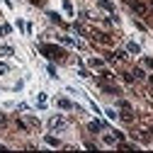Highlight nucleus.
<instances>
[{"label": "nucleus", "mask_w": 153, "mask_h": 153, "mask_svg": "<svg viewBox=\"0 0 153 153\" xmlns=\"http://www.w3.org/2000/svg\"><path fill=\"white\" fill-rule=\"evenodd\" d=\"M126 51H129V53H139L141 49H139V44H134V42H129V44H126Z\"/></svg>", "instance_id": "obj_12"}, {"label": "nucleus", "mask_w": 153, "mask_h": 153, "mask_svg": "<svg viewBox=\"0 0 153 153\" xmlns=\"http://www.w3.org/2000/svg\"><path fill=\"white\" fill-rule=\"evenodd\" d=\"M143 66H146V68H151V71H153V59H148V56H146V59H143Z\"/></svg>", "instance_id": "obj_19"}, {"label": "nucleus", "mask_w": 153, "mask_h": 153, "mask_svg": "<svg viewBox=\"0 0 153 153\" xmlns=\"http://www.w3.org/2000/svg\"><path fill=\"white\" fill-rule=\"evenodd\" d=\"M5 126H7V117H5L3 112H0V129H5Z\"/></svg>", "instance_id": "obj_17"}, {"label": "nucleus", "mask_w": 153, "mask_h": 153, "mask_svg": "<svg viewBox=\"0 0 153 153\" xmlns=\"http://www.w3.org/2000/svg\"><path fill=\"white\" fill-rule=\"evenodd\" d=\"M29 3H34V5H42V0H29Z\"/></svg>", "instance_id": "obj_23"}, {"label": "nucleus", "mask_w": 153, "mask_h": 153, "mask_svg": "<svg viewBox=\"0 0 153 153\" xmlns=\"http://www.w3.org/2000/svg\"><path fill=\"white\" fill-rule=\"evenodd\" d=\"M151 3H153V0H151Z\"/></svg>", "instance_id": "obj_26"}, {"label": "nucleus", "mask_w": 153, "mask_h": 153, "mask_svg": "<svg viewBox=\"0 0 153 153\" xmlns=\"http://www.w3.org/2000/svg\"><path fill=\"white\" fill-rule=\"evenodd\" d=\"M36 100H39V102H36V105H39V109H44V107H46V100H49V97H46V95L42 92V95H39Z\"/></svg>", "instance_id": "obj_13"}, {"label": "nucleus", "mask_w": 153, "mask_h": 153, "mask_svg": "<svg viewBox=\"0 0 153 153\" xmlns=\"http://www.w3.org/2000/svg\"><path fill=\"white\" fill-rule=\"evenodd\" d=\"M0 73H7V66L5 63H0Z\"/></svg>", "instance_id": "obj_22"}, {"label": "nucleus", "mask_w": 153, "mask_h": 153, "mask_svg": "<svg viewBox=\"0 0 153 153\" xmlns=\"http://www.w3.org/2000/svg\"><path fill=\"white\" fill-rule=\"evenodd\" d=\"M0 34H5V27H0Z\"/></svg>", "instance_id": "obj_24"}, {"label": "nucleus", "mask_w": 153, "mask_h": 153, "mask_svg": "<svg viewBox=\"0 0 153 153\" xmlns=\"http://www.w3.org/2000/svg\"><path fill=\"white\" fill-rule=\"evenodd\" d=\"M88 129L97 134V131H102V129H105V122H102V119H92V122H88Z\"/></svg>", "instance_id": "obj_6"}, {"label": "nucleus", "mask_w": 153, "mask_h": 153, "mask_svg": "<svg viewBox=\"0 0 153 153\" xmlns=\"http://www.w3.org/2000/svg\"><path fill=\"white\" fill-rule=\"evenodd\" d=\"M39 51L46 56V59H56V61H61L63 56H66V51H63L61 46H56V44H42Z\"/></svg>", "instance_id": "obj_1"}, {"label": "nucleus", "mask_w": 153, "mask_h": 153, "mask_svg": "<svg viewBox=\"0 0 153 153\" xmlns=\"http://www.w3.org/2000/svg\"><path fill=\"white\" fill-rule=\"evenodd\" d=\"M63 10H66L68 15H73V3H71V0H63Z\"/></svg>", "instance_id": "obj_15"}, {"label": "nucleus", "mask_w": 153, "mask_h": 153, "mask_svg": "<svg viewBox=\"0 0 153 153\" xmlns=\"http://www.w3.org/2000/svg\"><path fill=\"white\" fill-rule=\"evenodd\" d=\"M59 107H61V109H71V107H73V102H71V100H66V97H59Z\"/></svg>", "instance_id": "obj_10"}, {"label": "nucleus", "mask_w": 153, "mask_h": 153, "mask_svg": "<svg viewBox=\"0 0 153 153\" xmlns=\"http://www.w3.org/2000/svg\"><path fill=\"white\" fill-rule=\"evenodd\" d=\"M131 75H134L136 80H146V73H143V68H134V71H131Z\"/></svg>", "instance_id": "obj_9"}, {"label": "nucleus", "mask_w": 153, "mask_h": 153, "mask_svg": "<svg viewBox=\"0 0 153 153\" xmlns=\"http://www.w3.org/2000/svg\"><path fill=\"white\" fill-rule=\"evenodd\" d=\"M46 71H49V75H51V78H56V68H53V66H46Z\"/></svg>", "instance_id": "obj_21"}, {"label": "nucleus", "mask_w": 153, "mask_h": 153, "mask_svg": "<svg viewBox=\"0 0 153 153\" xmlns=\"http://www.w3.org/2000/svg\"><path fill=\"white\" fill-rule=\"evenodd\" d=\"M0 151H5V146H0Z\"/></svg>", "instance_id": "obj_25"}, {"label": "nucleus", "mask_w": 153, "mask_h": 153, "mask_svg": "<svg viewBox=\"0 0 153 153\" xmlns=\"http://www.w3.org/2000/svg\"><path fill=\"white\" fill-rule=\"evenodd\" d=\"M112 78H114V75L109 71H102V80H112Z\"/></svg>", "instance_id": "obj_20"}, {"label": "nucleus", "mask_w": 153, "mask_h": 153, "mask_svg": "<svg viewBox=\"0 0 153 153\" xmlns=\"http://www.w3.org/2000/svg\"><path fill=\"white\" fill-rule=\"evenodd\" d=\"M105 143H107V146H114V143H117V131H114V134H105Z\"/></svg>", "instance_id": "obj_8"}, {"label": "nucleus", "mask_w": 153, "mask_h": 153, "mask_svg": "<svg viewBox=\"0 0 153 153\" xmlns=\"http://www.w3.org/2000/svg\"><path fill=\"white\" fill-rule=\"evenodd\" d=\"M0 56H12V46H0Z\"/></svg>", "instance_id": "obj_14"}, {"label": "nucleus", "mask_w": 153, "mask_h": 153, "mask_svg": "<svg viewBox=\"0 0 153 153\" xmlns=\"http://www.w3.org/2000/svg\"><path fill=\"white\" fill-rule=\"evenodd\" d=\"M92 36L97 39V44H105V46H109V44H112L109 34H102V32H92Z\"/></svg>", "instance_id": "obj_5"}, {"label": "nucleus", "mask_w": 153, "mask_h": 153, "mask_svg": "<svg viewBox=\"0 0 153 153\" xmlns=\"http://www.w3.org/2000/svg\"><path fill=\"white\" fill-rule=\"evenodd\" d=\"M102 63H105V61H102V59H90V66H95V68H100V66H102Z\"/></svg>", "instance_id": "obj_16"}, {"label": "nucleus", "mask_w": 153, "mask_h": 153, "mask_svg": "<svg viewBox=\"0 0 153 153\" xmlns=\"http://www.w3.org/2000/svg\"><path fill=\"white\" fill-rule=\"evenodd\" d=\"M134 139L141 141V143H151V129L141 126V129H134Z\"/></svg>", "instance_id": "obj_2"}, {"label": "nucleus", "mask_w": 153, "mask_h": 153, "mask_svg": "<svg viewBox=\"0 0 153 153\" xmlns=\"http://www.w3.org/2000/svg\"><path fill=\"white\" fill-rule=\"evenodd\" d=\"M105 114H107V117H109V119H117V112H114V109H109V107L105 109Z\"/></svg>", "instance_id": "obj_18"}, {"label": "nucleus", "mask_w": 153, "mask_h": 153, "mask_svg": "<svg viewBox=\"0 0 153 153\" xmlns=\"http://www.w3.org/2000/svg\"><path fill=\"white\" fill-rule=\"evenodd\" d=\"M44 141H46L49 146H53V148H59V146H61V141H59V139H56V136H53V134H49V136H46Z\"/></svg>", "instance_id": "obj_7"}, {"label": "nucleus", "mask_w": 153, "mask_h": 153, "mask_svg": "<svg viewBox=\"0 0 153 153\" xmlns=\"http://www.w3.org/2000/svg\"><path fill=\"white\" fill-rule=\"evenodd\" d=\"M97 5H100V7H105V10H109V12L114 10V5H112V0H97Z\"/></svg>", "instance_id": "obj_11"}, {"label": "nucleus", "mask_w": 153, "mask_h": 153, "mask_svg": "<svg viewBox=\"0 0 153 153\" xmlns=\"http://www.w3.org/2000/svg\"><path fill=\"white\" fill-rule=\"evenodd\" d=\"M129 5L134 7V12H139V15H143V17L151 12V10H148V5H146V3H141V0H131Z\"/></svg>", "instance_id": "obj_4"}, {"label": "nucleus", "mask_w": 153, "mask_h": 153, "mask_svg": "<svg viewBox=\"0 0 153 153\" xmlns=\"http://www.w3.org/2000/svg\"><path fill=\"white\" fill-rule=\"evenodd\" d=\"M46 124H49V129H51V131H59V129H66V119L61 117V114H53V117H51V119H49Z\"/></svg>", "instance_id": "obj_3"}]
</instances>
